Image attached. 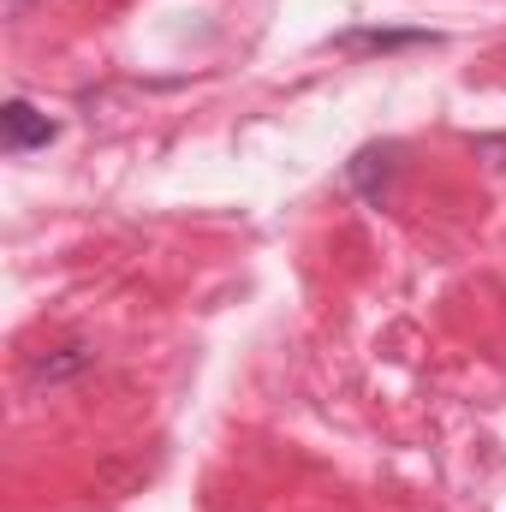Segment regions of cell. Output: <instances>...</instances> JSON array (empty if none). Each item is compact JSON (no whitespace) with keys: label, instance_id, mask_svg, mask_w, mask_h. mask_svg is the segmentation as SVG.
I'll return each instance as SVG.
<instances>
[{"label":"cell","instance_id":"cell-3","mask_svg":"<svg viewBox=\"0 0 506 512\" xmlns=\"http://www.w3.org/2000/svg\"><path fill=\"white\" fill-rule=\"evenodd\" d=\"M84 370H96V346H84V340H66V346H54L48 358H36L30 364V382H72V376H84Z\"/></svg>","mask_w":506,"mask_h":512},{"label":"cell","instance_id":"cell-5","mask_svg":"<svg viewBox=\"0 0 506 512\" xmlns=\"http://www.w3.org/2000/svg\"><path fill=\"white\" fill-rule=\"evenodd\" d=\"M477 155H506V137H477Z\"/></svg>","mask_w":506,"mask_h":512},{"label":"cell","instance_id":"cell-2","mask_svg":"<svg viewBox=\"0 0 506 512\" xmlns=\"http://www.w3.org/2000/svg\"><path fill=\"white\" fill-rule=\"evenodd\" d=\"M0 131H6V155H30V149H48L60 126L42 114V108H30L24 96H12L6 108H0Z\"/></svg>","mask_w":506,"mask_h":512},{"label":"cell","instance_id":"cell-6","mask_svg":"<svg viewBox=\"0 0 506 512\" xmlns=\"http://www.w3.org/2000/svg\"><path fill=\"white\" fill-rule=\"evenodd\" d=\"M24 6H30V0H6V18H24Z\"/></svg>","mask_w":506,"mask_h":512},{"label":"cell","instance_id":"cell-1","mask_svg":"<svg viewBox=\"0 0 506 512\" xmlns=\"http://www.w3.org/2000/svg\"><path fill=\"white\" fill-rule=\"evenodd\" d=\"M393 173H399V143H370V149H358V155L346 161V185H352L370 209H381V203H387Z\"/></svg>","mask_w":506,"mask_h":512},{"label":"cell","instance_id":"cell-4","mask_svg":"<svg viewBox=\"0 0 506 512\" xmlns=\"http://www.w3.org/2000/svg\"><path fill=\"white\" fill-rule=\"evenodd\" d=\"M411 42H429V36L423 30H346V36H334V48H376V54L411 48Z\"/></svg>","mask_w":506,"mask_h":512}]
</instances>
